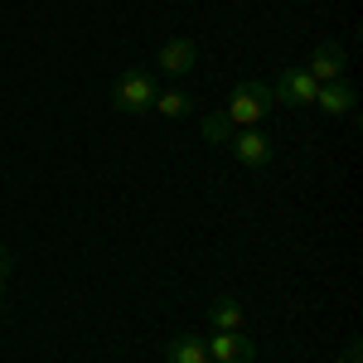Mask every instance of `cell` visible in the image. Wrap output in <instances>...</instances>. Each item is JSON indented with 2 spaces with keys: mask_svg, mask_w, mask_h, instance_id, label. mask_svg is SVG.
I'll use <instances>...</instances> for the list:
<instances>
[{
  "mask_svg": "<svg viewBox=\"0 0 363 363\" xmlns=\"http://www.w3.org/2000/svg\"><path fill=\"white\" fill-rule=\"evenodd\" d=\"M344 44H335V39H320L315 44V54H310V63H306V73L315 78V83H339L344 78Z\"/></svg>",
  "mask_w": 363,
  "mask_h": 363,
  "instance_id": "obj_6",
  "label": "cell"
},
{
  "mask_svg": "<svg viewBox=\"0 0 363 363\" xmlns=\"http://www.w3.org/2000/svg\"><path fill=\"white\" fill-rule=\"evenodd\" d=\"M315 92H320V83L306 68H286L277 78V87H272V97H281L286 107H315Z\"/></svg>",
  "mask_w": 363,
  "mask_h": 363,
  "instance_id": "obj_5",
  "label": "cell"
},
{
  "mask_svg": "<svg viewBox=\"0 0 363 363\" xmlns=\"http://www.w3.org/2000/svg\"><path fill=\"white\" fill-rule=\"evenodd\" d=\"M203 344H208V363H257V344L242 339V330H213Z\"/></svg>",
  "mask_w": 363,
  "mask_h": 363,
  "instance_id": "obj_3",
  "label": "cell"
},
{
  "mask_svg": "<svg viewBox=\"0 0 363 363\" xmlns=\"http://www.w3.org/2000/svg\"><path fill=\"white\" fill-rule=\"evenodd\" d=\"M267 112H272V87L257 83V78L233 87V97H228V107H223V116L233 121V126H257Z\"/></svg>",
  "mask_w": 363,
  "mask_h": 363,
  "instance_id": "obj_1",
  "label": "cell"
},
{
  "mask_svg": "<svg viewBox=\"0 0 363 363\" xmlns=\"http://www.w3.org/2000/svg\"><path fill=\"white\" fill-rule=\"evenodd\" d=\"M354 102H359V92L344 83V78H339V83H320V92H315V107L330 112V116H349Z\"/></svg>",
  "mask_w": 363,
  "mask_h": 363,
  "instance_id": "obj_8",
  "label": "cell"
},
{
  "mask_svg": "<svg viewBox=\"0 0 363 363\" xmlns=\"http://www.w3.org/2000/svg\"><path fill=\"white\" fill-rule=\"evenodd\" d=\"M228 150H233V155H238V160H242L247 169L272 165V155H277V145L262 136L257 126H238V131H233V140H228Z\"/></svg>",
  "mask_w": 363,
  "mask_h": 363,
  "instance_id": "obj_4",
  "label": "cell"
},
{
  "mask_svg": "<svg viewBox=\"0 0 363 363\" xmlns=\"http://www.w3.org/2000/svg\"><path fill=\"white\" fill-rule=\"evenodd\" d=\"M194 63H199V49L189 44V39H165V44H160V54H155V68L169 73V78L194 73Z\"/></svg>",
  "mask_w": 363,
  "mask_h": 363,
  "instance_id": "obj_7",
  "label": "cell"
},
{
  "mask_svg": "<svg viewBox=\"0 0 363 363\" xmlns=\"http://www.w3.org/2000/svg\"><path fill=\"white\" fill-rule=\"evenodd\" d=\"M339 363H359V344H349V349H344V359Z\"/></svg>",
  "mask_w": 363,
  "mask_h": 363,
  "instance_id": "obj_14",
  "label": "cell"
},
{
  "mask_svg": "<svg viewBox=\"0 0 363 363\" xmlns=\"http://www.w3.org/2000/svg\"><path fill=\"white\" fill-rule=\"evenodd\" d=\"M155 73L150 68H131V73H121V83H116L112 92V107L121 116H140V112H150V102H155Z\"/></svg>",
  "mask_w": 363,
  "mask_h": 363,
  "instance_id": "obj_2",
  "label": "cell"
},
{
  "mask_svg": "<svg viewBox=\"0 0 363 363\" xmlns=\"http://www.w3.org/2000/svg\"><path fill=\"white\" fill-rule=\"evenodd\" d=\"M199 131H203V140H213V145H228L238 126H233V121H228L223 112H208V116H203V126H199Z\"/></svg>",
  "mask_w": 363,
  "mask_h": 363,
  "instance_id": "obj_12",
  "label": "cell"
},
{
  "mask_svg": "<svg viewBox=\"0 0 363 363\" xmlns=\"http://www.w3.org/2000/svg\"><path fill=\"white\" fill-rule=\"evenodd\" d=\"M208 325H213V330H242V306H238L233 296H218V301L208 306Z\"/></svg>",
  "mask_w": 363,
  "mask_h": 363,
  "instance_id": "obj_10",
  "label": "cell"
},
{
  "mask_svg": "<svg viewBox=\"0 0 363 363\" xmlns=\"http://www.w3.org/2000/svg\"><path fill=\"white\" fill-rule=\"evenodd\" d=\"M10 267H15V262H10V252L0 247V306H5V281H10Z\"/></svg>",
  "mask_w": 363,
  "mask_h": 363,
  "instance_id": "obj_13",
  "label": "cell"
},
{
  "mask_svg": "<svg viewBox=\"0 0 363 363\" xmlns=\"http://www.w3.org/2000/svg\"><path fill=\"white\" fill-rule=\"evenodd\" d=\"M165 363H208V344L199 335H179L165 344Z\"/></svg>",
  "mask_w": 363,
  "mask_h": 363,
  "instance_id": "obj_9",
  "label": "cell"
},
{
  "mask_svg": "<svg viewBox=\"0 0 363 363\" xmlns=\"http://www.w3.org/2000/svg\"><path fill=\"white\" fill-rule=\"evenodd\" d=\"M189 107H194V97H189V92H179V87L155 92V102H150V112H160V116H189Z\"/></svg>",
  "mask_w": 363,
  "mask_h": 363,
  "instance_id": "obj_11",
  "label": "cell"
}]
</instances>
